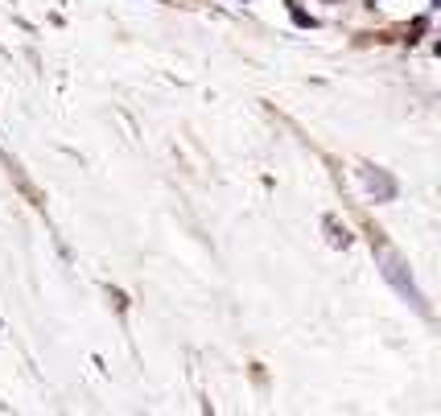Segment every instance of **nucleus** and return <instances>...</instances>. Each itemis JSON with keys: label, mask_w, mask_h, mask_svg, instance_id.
Instances as JSON below:
<instances>
[{"label": "nucleus", "mask_w": 441, "mask_h": 416, "mask_svg": "<svg viewBox=\"0 0 441 416\" xmlns=\"http://www.w3.org/2000/svg\"><path fill=\"white\" fill-rule=\"evenodd\" d=\"M380 264H384V276H388L396 289H400V293H404V297H408V301H413V305L421 309V293L413 289V280H408V272H404V260H400L396 251H388V247L380 244Z\"/></svg>", "instance_id": "nucleus-1"}, {"label": "nucleus", "mask_w": 441, "mask_h": 416, "mask_svg": "<svg viewBox=\"0 0 441 416\" xmlns=\"http://www.w3.org/2000/svg\"><path fill=\"white\" fill-rule=\"evenodd\" d=\"M437 54H441V42H437Z\"/></svg>", "instance_id": "nucleus-4"}, {"label": "nucleus", "mask_w": 441, "mask_h": 416, "mask_svg": "<svg viewBox=\"0 0 441 416\" xmlns=\"http://www.w3.org/2000/svg\"><path fill=\"white\" fill-rule=\"evenodd\" d=\"M433 4H441V0H433Z\"/></svg>", "instance_id": "nucleus-5"}, {"label": "nucleus", "mask_w": 441, "mask_h": 416, "mask_svg": "<svg viewBox=\"0 0 441 416\" xmlns=\"http://www.w3.org/2000/svg\"><path fill=\"white\" fill-rule=\"evenodd\" d=\"M326 231H330V244H334V247H351V235H346L334 219H326Z\"/></svg>", "instance_id": "nucleus-2"}, {"label": "nucleus", "mask_w": 441, "mask_h": 416, "mask_svg": "<svg viewBox=\"0 0 441 416\" xmlns=\"http://www.w3.org/2000/svg\"><path fill=\"white\" fill-rule=\"evenodd\" d=\"M289 17H293V21L301 25V29H314V25H318L314 17H310V13H305V8H297V4H289Z\"/></svg>", "instance_id": "nucleus-3"}]
</instances>
